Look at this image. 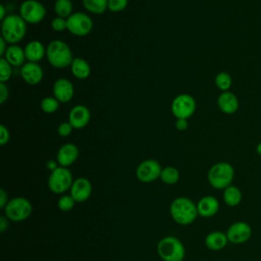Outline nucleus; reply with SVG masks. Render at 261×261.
<instances>
[{
    "label": "nucleus",
    "instance_id": "nucleus-9",
    "mask_svg": "<svg viewBox=\"0 0 261 261\" xmlns=\"http://www.w3.org/2000/svg\"><path fill=\"white\" fill-rule=\"evenodd\" d=\"M19 15L27 23H40L45 15L46 8L38 0H25L19 6Z\"/></svg>",
    "mask_w": 261,
    "mask_h": 261
},
{
    "label": "nucleus",
    "instance_id": "nucleus-14",
    "mask_svg": "<svg viewBox=\"0 0 261 261\" xmlns=\"http://www.w3.org/2000/svg\"><path fill=\"white\" fill-rule=\"evenodd\" d=\"M53 96L60 103H67L73 98L74 89L70 81L67 79H58L53 84Z\"/></svg>",
    "mask_w": 261,
    "mask_h": 261
},
{
    "label": "nucleus",
    "instance_id": "nucleus-24",
    "mask_svg": "<svg viewBox=\"0 0 261 261\" xmlns=\"http://www.w3.org/2000/svg\"><path fill=\"white\" fill-rule=\"evenodd\" d=\"M242 198V192L236 186L230 185L229 187L223 190V201L229 207L238 206L241 203Z\"/></svg>",
    "mask_w": 261,
    "mask_h": 261
},
{
    "label": "nucleus",
    "instance_id": "nucleus-22",
    "mask_svg": "<svg viewBox=\"0 0 261 261\" xmlns=\"http://www.w3.org/2000/svg\"><path fill=\"white\" fill-rule=\"evenodd\" d=\"M228 239L226 237V233L215 230L210 233H208L205 238V245L209 250L212 251H219L223 249L227 245Z\"/></svg>",
    "mask_w": 261,
    "mask_h": 261
},
{
    "label": "nucleus",
    "instance_id": "nucleus-16",
    "mask_svg": "<svg viewBox=\"0 0 261 261\" xmlns=\"http://www.w3.org/2000/svg\"><path fill=\"white\" fill-rule=\"evenodd\" d=\"M20 75L29 85H37L43 80V68L36 62H25L20 67Z\"/></svg>",
    "mask_w": 261,
    "mask_h": 261
},
{
    "label": "nucleus",
    "instance_id": "nucleus-28",
    "mask_svg": "<svg viewBox=\"0 0 261 261\" xmlns=\"http://www.w3.org/2000/svg\"><path fill=\"white\" fill-rule=\"evenodd\" d=\"M160 179L166 185H174L179 179V171L172 166H166L162 168Z\"/></svg>",
    "mask_w": 261,
    "mask_h": 261
},
{
    "label": "nucleus",
    "instance_id": "nucleus-2",
    "mask_svg": "<svg viewBox=\"0 0 261 261\" xmlns=\"http://www.w3.org/2000/svg\"><path fill=\"white\" fill-rule=\"evenodd\" d=\"M169 210L172 219L181 225H187L194 222L198 215L197 205L186 197L175 198L172 201Z\"/></svg>",
    "mask_w": 261,
    "mask_h": 261
},
{
    "label": "nucleus",
    "instance_id": "nucleus-37",
    "mask_svg": "<svg viewBox=\"0 0 261 261\" xmlns=\"http://www.w3.org/2000/svg\"><path fill=\"white\" fill-rule=\"evenodd\" d=\"M189 126V122L188 119H182V118H178L175 121V128L179 132H184L188 128Z\"/></svg>",
    "mask_w": 261,
    "mask_h": 261
},
{
    "label": "nucleus",
    "instance_id": "nucleus-33",
    "mask_svg": "<svg viewBox=\"0 0 261 261\" xmlns=\"http://www.w3.org/2000/svg\"><path fill=\"white\" fill-rule=\"evenodd\" d=\"M51 27L55 32H63L67 30V18L56 16L52 19Z\"/></svg>",
    "mask_w": 261,
    "mask_h": 261
},
{
    "label": "nucleus",
    "instance_id": "nucleus-15",
    "mask_svg": "<svg viewBox=\"0 0 261 261\" xmlns=\"http://www.w3.org/2000/svg\"><path fill=\"white\" fill-rule=\"evenodd\" d=\"M92 194V184L86 177H79L73 180L70 188V196L75 202L82 203L87 201Z\"/></svg>",
    "mask_w": 261,
    "mask_h": 261
},
{
    "label": "nucleus",
    "instance_id": "nucleus-8",
    "mask_svg": "<svg viewBox=\"0 0 261 261\" xmlns=\"http://www.w3.org/2000/svg\"><path fill=\"white\" fill-rule=\"evenodd\" d=\"M196 100L190 94H179L177 95L171 102V112L176 117L188 119L190 118L196 111Z\"/></svg>",
    "mask_w": 261,
    "mask_h": 261
},
{
    "label": "nucleus",
    "instance_id": "nucleus-21",
    "mask_svg": "<svg viewBox=\"0 0 261 261\" xmlns=\"http://www.w3.org/2000/svg\"><path fill=\"white\" fill-rule=\"evenodd\" d=\"M3 58H5L12 66H22L27 60L24 49L16 44L8 46Z\"/></svg>",
    "mask_w": 261,
    "mask_h": 261
},
{
    "label": "nucleus",
    "instance_id": "nucleus-25",
    "mask_svg": "<svg viewBox=\"0 0 261 261\" xmlns=\"http://www.w3.org/2000/svg\"><path fill=\"white\" fill-rule=\"evenodd\" d=\"M84 7L91 13L102 14L108 9V0H83Z\"/></svg>",
    "mask_w": 261,
    "mask_h": 261
},
{
    "label": "nucleus",
    "instance_id": "nucleus-32",
    "mask_svg": "<svg viewBox=\"0 0 261 261\" xmlns=\"http://www.w3.org/2000/svg\"><path fill=\"white\" fill-rule=\"evenodd\" d=\"M128 0H108V10L111 12H120L126 8Z\"/></svg>",
    "mask_w": 261,
    "mask_h": 261
},
{
    "label": "nucleus",
    "instance_id": "nucleus-31",
    "mask_svg": "<svg viewBox=\"0 0 261 261\" xmlns=\"http://www.w3.org/2000/svg\"><path fill=\"white\" fill-rule=\"evenodd\" d=\"M74 204H75V201H74V199L70 195L61 196L58 199V202H57L58 208L61 211H64V212L71 210L74 207Z\"/></svg>",
    "mask_w": 261,
    "mask_h": 261
},
{
    "label": "nucleus",
    "instance_id": "nucleus-13",
    "mask_svg": "<svg viewBox=\"0 0 261 261\" xmlns=\"http://www.w3.org/2000/svg\"><path fill=\"white\" fill-rule=\"evenodd\" d=\"M91 119V111L85 105H76L72 107L68 114V121L75 129H81L87 126Z\"/></svg>",
    "mask_w": 261,
    "mask_h": 261
},
{
    "label": "nucleus",
    "instance_id": "nucleus-43",
    "mask_svg": "<svg viewBox=\"0 0 261 261\" xmlns=\"http://www.w3.org/2000/svg\"><path fill=\"white\" fill-rule=\"evenodd\" d=\"M256 152H257V154H258L259 156H261V142H259V143L257 144V146H256Z\"/></svg>",
    "mask_w": 261,
    "mask_h": 261
},
{
    "label": "nucleus",
    "instance_id": "nucleus-29",
    "mask_svg": "<svg viewBox=\"0 0 261 261\" xmlns=\"http://www.w3.org/2000/svg\"><path fill=\"white\" fill-rule=\"evenodd\" d=\"M59 103L60 102L54 96L53 97H45L41 101V109L45 113L52 114V113L56 112L57 109L59 108Z\"/></svg>",
    "mask_w": 261,
    "mask_h": 261
},
{
    "label": "nucleus",
    "instance_id": "nucleus-11",
    "mask_svg": "<svg viewBox=\"0 0 261 261\" xmlns=\"http://www.w3.org/2000/svg\"><path fill=\"white\" fill-rule=\"evenodd\" d=\"M162 167L158 161L147 159L142 161L136 169V176L142 182H152L160 177Z\"/></svg>",
    "mask_w": 261,
    "mask_h": 261
},
{
    "label": "nucleus",
    "instance_id": "nucleus-34",
    "mask_svg": "<svg viewBox=\"0 0 261 261\" xmlns=\"http://www.w3.org/2000/svg\"><path fill=\"white\" fill-rule=\"evenodd\" d=\"M72 129H73V127L70 124V122L66 121V122H62V123L59 124V126L57 128V133L60 137L65 138V137H68L71 134Z\"/></svg>",
    "mask_w": 261,
    "mask_h": 261
},
{
    "label": "nucleus",
    "instance_id": "nucleus-30",
    "mask_svg": "<svg viewBox=\"0 0 261 261\" xmlns=\"http://www.w3.org/2000/svg\"><path fill=\"white\" fill-rule=\"evenodd\" d=\"M12 74V65L3 57L0 58V82L6 83Z\"/></svg>",
    "mask_w": 261,
    "mask_h": 261
},
{
    "label": "nucleus",
    "instance_id": "nucleus-18",
    "mask_svg": "<svg viewBox=\"0 0 261 261\" xmlns=\"http://www.w3.org/2000/svg\"><path fill=\"white\" fill-rule=\"evenodd\" d=\"M77 157H79L77 147L74 144L66 143L59 148V150L57 152L56 160H57L59 166L68 167L75 162Z\"/></svg>",
    "mask_w": 261,
    "mask_h": 261
},
{
    "label": "nucleus",
    "instance_id": "nucleus-36",
    "mask_svg": "<svg viewBox=\"0 0 261 261\" xmlns=\"http://www.w3.org/2000/svg\"><path fill=\"white\" fill-rule=\"evenodd\" d=\"M9 97V89L5 83L0 82V103L3 104Z\"/></svg>",
    "mask_w": 261,
    "mask_h": 261
},
{
    "label": "nucleus",
    "instance_id": "nucleus-35",
    "mask_svg": "<svg viewBox=\"0 0 261 261\" xmlns=\"http://www.w3.org/2000/svg\"><path fill=\"white\" fill-rule=\"evenodd\" d=\"M10 133L8 128L4 124H0V144L2 146L6 145L9 142Z\"/></svg>",
    "mask_w": 261,
    "mask_h": 261
},
{
    "label": "nucleus",
    "instance_id": "nucleus-41",
    "mask_svg": "<svg viewBox=\"0 0 261 261\" xmlns=\"http://www.w3.org/2000/svg\"><path fill=\"white\" fill-rule=\"evenodd\" d=\"M46 167H47L49 170H51V171L55 170V169L58 167V162H57V160H49V161L46 163Z\"/></svg>",
    "mask_w": 261,
    "mask_h": 261
},
{
    "label": "nucleus",
    "instance_id": "nucleus-20",
    "mask_svg": "<svg viewBox=\"0 0 261 261\" xmlns=\"http://www.w3.org/2000/svg\"><path fill=\"white\" fill-rule=\"evenodd\" d=\"M46 49L42 42L38 40H34L29 42L24 47L25 58L29 62L38 63L43 57L46 55Z\"/></svg>",
    "mask_w": 261,
    "mask_h": 261
},
{
    "label": "nucleus",
    "instance_id": "nucleus-6",
    "mask_svg": "<svg viewBox=\"0 0 261 261\" xmlns=\"http://www.w3.org/2000/svg\"><path fill=\"white\" fill-rule=\"evenodd\" d=\"M33 206L31 202L23 197H16L8 201L4 208L5 216L11 221L25 220L32 213Z\"/></svg>",
    "mask_w": 261,
    "mask_h": 261
},
{
    "label": "nucleus",
    "instance_id": "nucleus-42",
    "mask_svg": "<svg viewBox=\"0 0 261 261\" xmlns=\"http://www.w3.org/2000/svg\"><path fill=\"white\" fill-rule=\"evenodd\" d=\"M7 15H6V10H5V8H4V5L3 4H0V19H1V21L6 17Z\"/></svg>",
    "mask_w": 261,
    "mask_h": 261
},
{
    "label": "nucleus",
    "instance_id": "nucleus-5",
    "mask_svg": "<svg viewBox=\"0 0 261 261\" xmlns=\"http://www.w3.org/2000/svg\"><path fill=\"white\" fill-rule=\"evenodd\" d=\"M157 252L163 261H182L185 258V247L175 237L168 236L159 241Z\"/></svg>",
    "mask_w": 261,
    "mask_h": 261
},
{
    "label": "nucleus",
    "instance_id": "nucleus-38",
    "mask_svg": "<svg viewBox=\"0 0 261 261\" xmlns=\"http://www.w3.org/2000/svg\"><path fill=\"white\" fill-rule=\"evenodd\" d=\"M7 203H8V201H7V194L4 191V189H1L0 190V207L2 209H4Z\"/></svg>",
    "mask_w": 261,
    "mask_h": 261
},
{
    "label": "nucleus",
    "instance_id": "nucleus-4",
    "mask_svg": "<svg viewBox=\"0 0 261 261\" xmlns=\"http://www.w3.org/2000/svg\"><path fill=\"white\" fill-rule=\"evenodd\" d=\"M234 177V168L228 162H217L213 164L207 173L210 186L216 190H224L229 187Z\"/></svg>",
    "mask_w": 261,
    "mask_h": 261
},
{
    "label": "nucleus",
    "instance_id": "nucleus-3",
    "mask_svg": "<svg viewBox=\"0 0 261 261\" xmlns=\"http://www.w3.org/2000/svg\"><path fill=\"white\" fill-rule=\"evenodd\" d=\"M46 56L49 63L56 68L70 66L73 57L69 46L61 40H53L46 49Z\"/></svg>",
    "mask_w": 261,
    "mask_h": 261
},
{
    "label": "nucleus",
    "instance_id": "nucleus-27",
    "mask_svg": "<svg viewBox=\"0 0 261 261\" xmlns=\"http://www.w3.org/2000/svg\"><path fill=\"white\" fill-rule=\"evenodd\" d=\"M214 83L218 90H220L221 92H226L229 91L232 85V77L228 72L220 71L216 74Z\"/></svg>",
    "mask_w": 261,
    "mask_h": 261
},
{
    "label": "nucleus",
    "instance_id": "nucleus-17",
    "mask_svg": "<svg viewBox=\"0 0 261 261\" xmlns=\"http://www.w3.org/2000/svg\"><path fill=\"white\" fill-rule=\"evenodd\" d=\"M217 106L219 110L224 114H233L239 110L240 102L236 94L230 91L221 92L217 97Z\"/></svg>",
    "mask_w": 261,
    "mask_h": 261
},
{
    "label": "nucleus",
    "instance_id": "nucleus-26",
    "mask_svg": "<svg viewBox=\"0 0 261 261\" xmlns=\"http://www.w3.org/2000/svg\"><path fill=\"white\" fill-rule=\"evenodd\" d=\"M54 11L57 16L68 18L73 13V5L70 0H56L54 3Z\"/></svg>",
    "mask_w": 261,
    "mask_h": 261
},
{
    "label": "nucleus",
    "instance_id": "nucleus-12",
    "mask_svg": "<svg viewBox=\"0 0 261 261\" xmlns=\"http://www.w3.org/2000/svg\"><path fill=\"white\" fill-rule=\"evenodd\" d=\"M252 236V227L245 221L233 222L226 230V237L228 242L239 245L244 244L250 240Z\"/></svg>",
    "mask_w": 261,
    "mask_h": 261
},
{
    "label": "nucleus",
    "instance_id": "nucleus-19",
    "mask_svg": "<svg viewBox=\"0 0 261 261\" xmlns=\"http://www.w3.org/2000/svg\"><path fill=\"white\" fill-rule=\"evenodd\" d=\"M198 214L202 217H211L219 210V202L213 196H205L197 203Z\"/></svg>",
    "mask_w": 261,
    "mask_h": 261
},
{
    "label": "nucleus",
    "instance_id": "nucleus-23",
    "mask_svg": "<svg viewBox=\"0 0 261 261\" xmlns=\"http://www.w3.org/2000/svg\"><path fill=\"white\" fill-rule=\"evenodd\" d=\"M71 73L79 80H86L91 74V66L87 60L81 57L73 58L70 64Z\"/></svg>",
    "mask_w": 261,
    "mask_h": 261
},
{
    "label": "nucleus",
    "instance_id": "nucleus-39",
    "mask_svg": "<svg viewBox=\"0 0 261 261\" xmlns=\"http://www.w3.org/2000/svg\"><path fill=\"white\" fill-rule=\"evenodd\" d=\"M8 228V218L6 216L0 217V231L3 232Z\"/></svg>",
    "mask_w": 261,
    "mask_h": 261
},
{
    "label": "nucleus",
    "instance_id": "nucleus-1",
    "mask_svg": "<svg viewBox=\"0 0 261 261\" xmlns=\"http://www.w3.org/2000/svg\"><path fill=\"white\" fill-rule=\"evenodd\" d=\"M27 34V22L19 14H8L1 22V37L11 45L20 42Z\"/></svg>",
    "mask_w": 261,
    "mask_h": 261
},
{
    "label": "nucleus",
    "instance_id": "nucleus-10",
    "mask_svg": "<svg viewBox=\"0 0 261 261\" xmlns=\"http://www.w3.org/2000/svg\"><path fill=\"white\" fill-rule=\"evenodd\" d=\"M93 29L92 18L84 12H73L67 18V31L77 37H84L90 34Z\"/></svg>",
    "mask_w": 261,
    "mask_h": 261
},
{
    "label": "nucleus",
    "instance_id": "nucleus-40",
    "mask_svg": "<svg viewBox=\"0 0 261 261\" xmlns=\"http://www.w3.org/2000/svg\"><path fill=\"white\" fill-rule=\"evenodd\" d=\"M7 44L8 43L1 37L0 38V55H1V57L4 56V54H5V52H6L7 48H8V46H6Z\"/></svg>",
    "mask_w": 261,
    "mask_h": 261
},
{
    "label": "nucleus",
    "instance_id": "nucleus-7",
    "mask_svg": "<svg viewBox=\"0 0 261 261\" xmlns=\"http://www.w3.org/2000/svg\"><path fill=\"white\" fill-rule=\"evenodd\" d=\"M73 184L72 174L67 167L58 166L51 171L48 178V187L54 194H62L71 188Z\"/></svg>",
    "mask_w": 261,
    "mask_h": 261
}]
</instances>
